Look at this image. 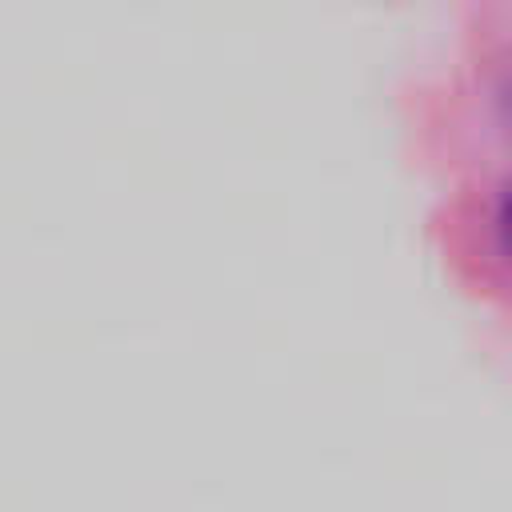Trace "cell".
Instances as JSON below:
<instances>
[{
	"label": "cell",
	"instance_id": "obj_1",
	"mask_svg": "<svg viewBox=\"0 0 512 512\" xmlns=\"http://www.w3.org/2000/svg\"><path fill=\"white\" fill-rule=\"evenodd\" d=\"M504 240L512 244V196H508V208H504Z\"/></svg>",
	"mask_w": 512,
	"mask_h": 512
}]
</instances>
